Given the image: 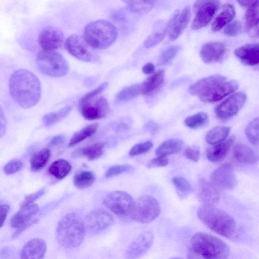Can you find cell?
Listing matches in <instances>:
<instances>
[{
  "mask_svg": "<svg viewBox=\"0 0 259 259\" xmlns=\"http://www.w3.org/2000/svg\"><path fill=\"white\" fill-rule=\"evenodd\" d=\"M22 167L23 163L20 160H12L4 166V171L7 175H12L21 170Z\"/></svg>",
  "mask_w": 259,
  "mask_h": 259,
  "instance_id": "cell-46",
  "label": "cell"
},
{
  "mask_svg": "<svg viewBox=\"0 0 259 259\" xmlns=\"http://www.w3.org/2000/svg\"><path fill=\"white\" fill-rule=\"evenodd\" d=\"M71 169V166L67 160L59 159L50 165L48 171L55 178L61 180L68 175Z\"/></svg>",
  "mask_w": 259,
  "mask_h": 259,
  "instance_id": "cell-31",
  "label": "cell"
},
{
  "mask_svg": "<svg viewBox=\"0 0 259 259\" xmlns=\"http://www.w3.org/2000/svg\"><path fill=\"white\" fill-rule=\"evenodd\" d=\"M245 133L250 143L259 146V117L250 121L246 127Z\"/></svg>",
  "mask_w": 259,
  "mask_h": 259,
  "instance_id": "cell-39",
  "label": "cell"
},
{
  "mask_svg": "<svg viewBox=\"0 0 259 259\" xmlns=\"http://www.w3.org/2000/svg\"><path fill=\"white\" fill-rule=\"evenodd\" d=\"M47 244L41 238L29 240L23 246L20 252L21 259H43L47 251Z\"/></svg>",
  "mask_w": 259,
  "mask_h": 259,
  "instance_id": "cell-21",
  "label": "cell"
},
{
  "mask_svg": "<svg viewBox=\"0 0 259 259\" xmlns=\"http://www.w3.org/2000/svg\"><path fill=\"white\" fill-rule=\"evenodd\" d=\"M66 50L73 57L84 62H95L98 56L85 42L83 37L76 34L69 36L65 41Z\"/></svg>",
  "mask_w": 259,
  "mask_h": 259,
  "instance_id": "cell-11",
  "label": "cell"
},
{
  "mask_svg": "<svg viewBox=\"0 0 259 259\" xmlns=\"http://www.w3.org/2000/svg\"><path fill=\"white\" fill-rule=\"evenodd\" d=\"M190 247L194 254L203 259H227L230 252L229 246L224 241L202 232L194 234Z\"/></svg>",
  "mask_w": 259,
  "mask_h": 259,
  "instance_id": "cell-5",
  "label": "cell"
},
{
  "mask_svg": "<svg viewBox=\"0 0 259 259\" xmlns=\"http://www.w3.org/2000/svg\"><path fill=\"white\" fill-rule=\"evenodd\" d=\"M178 196L180 199H184L192 191V187L190 183L182 177H175L172 179Z\"/></svg>",
  "mask_w": 259,
  "mask_h": 259,
  "instance_id": "cell-38",
  "label": "cell"
},
{
  "mask_svg": "<svg viewBox=\"0 0 259 259\" xmlns=\"http://www.w3.org/2000/svg\"><path fill=\"white\" fill-rule=\"evenodd\" d=\"M197 196L202 205L215 206L220 200L218 189L204 179L198 181Z\"/></svg>",
  "mask_w": 259,
  "mask_h": 259,
  "instance_id": "cell-19",
  "label": "cell"
},
{
  "mask_svg": "<svg viewBox=\"0 0 259 259\" xmlns=\"http://www.w3.org/2000/svg\"><path fill=\"white\" fill-rule=\"evenodd\" d=\"M142 94L141 83L128 86L121 90L117 95V99L120 101H127Z\"/></svg>",
  "mask_w": 259,
  "mask_h": 259,
  "instance_id": "cell-41",
  "label": "cell"
},
{
  "mask_svg": "<svg viewBox=\"0 0 259 259\" xmlns=\"http://www.w3.org/2000/svg\"><path fill=\"white\" fill-rule=\"evenodd\" d=\"M127 6L133 11L139 14H145L150 11L155 4L153 1H130Z\"/></svg>",
  "mask_w": 259,
  "mask_h": 259,
  "instance_id": "cell-42",
  "label": "cell"
},
{
  "mask_svg": "<svg viewBox=\"0 0 259 259\" xmlns=\"http://www.w3.org/2000/svg\"><path fill=\"white\" fill-rule=\"evenodd\" d=\"M39 210L37 204L22 203L19 209L12 217L10 220L11 227L16 229L26 230L37 222L34 217Z\"/></svg>",
  "mask_w": 259,
  "mask_h": 259,
  "instance_id": "cell-14",
  "label": "cell"
},
{
  "mask_svg": "<svg viewBox=\"0 0 259 259\" xmlns=\"http://www.w3.org/2000/svg\"><path fill=\"white\" fill-rule=\"evenodd\" d=\"M234 139L233 137L208 148L206 152L207 159L212 162H217L224 159L232 147Z\"/></svg>",
  "mask_w": 259,
  "mask_h": 259,
  "instance_id": "cell-24",
  "label": "cell"
},
{
  "mask_svg": "<svg viewBox=\"0 0 259 259\" xmlns=\"http://www.w3.org/2000/svg\"><path fill=\"white\" fill-rule=\"evenodd\" d=\"M238 4H239L240 5H241L243 7H247L249 6L252 1H237Z\"/></svg>",
  "mask_w": 259,
  "mask_h": 259,
  "instance_id": "cell-56",
  "label": "cell"
},
{
  "mask_svg": "<svg viewBox=\"0 0 259 259\" xmlns=\"http://www.w3.org/2000/svg\"><path fill=\"white\" fill-rule=\"evenodd\" d=\"M197 214L201 222L214 233L227 238L234 237L237 225L234 219L225 211L214 206L201 205Z\"/></svg>",
  "mask_w": 259,
  "mask_h": 259,
  "instance_id": "cell-4",
  "label": "cell"
},
{
  "mask_svg": "<svg viewBox=\"0 0 259 259\" xmlns=\"http://www.w3.org/2000/svg\"><path fill=\"white\" fill-rule=\"evenodd\" d=\"M98 123L91 124L76 132L70 139L68 146H74L93 135L98 130Z\"/></svg>",
  "mask_w": 259,
  "mask_h": 259,
  "instance_id": "cell-35",
  "label": "cell"
},
{
  "mask_svg": "<svg viewBox=\"0 0 259 259\" xmlns=\"http://www.w3.org/2000/svg\"><path fill=\"white\" fill-rule=\"evenodd\" d=\"M65 138L64 135H59L54 137L49 143L50 146H56L64 143Z\"/></svg>",
  "mask_w": 259,
  "mask_h": 259,
  "instance_id": "cell-52",
  "label": "cell"
},
{
  "mask_svg": "<svg viewBox=\"0 0 259 259\" xmlns=\"http://www.w3.org/2000/svg\"><path fill=\"white\" fill-rule=\"evenodd\" d=\"M235 9L231 4H225L221 12L216 17L211 25V30L214 32L220 31L227 26L235 16Z\"/></svg>",
  "mask_w": 259,
  "mask_h": 259,
  "instance_id": "cell-26",
  "label": "cell"
},
{
  "mask_svg": "<svg viewBox=\"0 0 259 259\" xmlns=\"http://www.w3.org/2000/svg\"><path fill=\"white\" fill-rule=\"evenodd\" d=\"M79 110L87 120H93L105 117L109 110L107 100L104 96L84 95L79 101Z\"/></svg>",
  "mask_w": 259,
  "mask_h": 259,
  "instance_id": "cell-8",
  "label": "cell"
},
{
  "mask_svg": "<svg viewBox=\"0 0 259 259\" xmlns=\"http://www.w3.org/2000/svg\"><path fill=\"white\" fill-rule=\"evenodd\" d=\"M169 259H183V258H180V257H174L170 258ZM189 259H194V258H189Z\"/></svg>",
  "mask_w": 259,
  "mask_h": 259,
  "instance_id": "cell-57",
  "label": "cell"
},
{
  "mask_svg": "<svg viewBox=\"0 0 259 259\" xmlns=\"http://www.w3.org/2000/svg\"><path fill=\"white\" fill-rule=\"evenodd\" d=\"M114 218L108 211L95 209L86 216L84 223L87 230L93 234L98 233L111 225Z\"/></svg>",
  "mask_w": 259,
  "mask_h": 259,
  "instance_id": "cell-15",
  "label": "cell"
},
{
  "mask_svg": "<svg viewBox=\"0 0 259 259\" xmlns=\"http://www.w3.org/2000/svg\"><path fill=\"white\" fill-rule=\"evenodd\" d=\"M208 120V115L201 112L187 117L185 120V124L190 128L196 129L205 126Z\"/></svg>",
  "mask_w": 259,
  "mask_h": 259,
  "instance_id": "cell-40",
  "label": "cell"
},
{
  "mask_svg": "<svg viewBox=\"0 0 259 259\" xmlns=\"http://www.w3.org/2000/svg\"><path fill=\"white\" fill-rule=\"evenodd\" d=\"M244 93H236L218 105L214 109L217 117L227 120L235 116L243 107L246 101Z\"/></svg>",
  "mask_w": 259,
  "mask_h": 259,
  "instance_id": "cell-13",
  "label": "cell"
},
{
  "mask_svg": "<svg viewBox=\"0 0 259 259\" xmlns=\"http://www.w3.org/2000/svg\"><path fill=\"white\" fill-rule=\"evenodd\" d=\"M154 236L151 231H145L133 241L125 250L126 259H136L145 254L152 245Z\"/></svg>",
  "mask_w": 259,
  "mask_h": 259,
  "instance_id": "cell-17",
  "label": "cell"
},
{
  "mask_svg": "<svg viewBox=\"0 0 259 259\" xmlns=\"http://www.w3.org/2000/svg\"><path fill=\"white\" fill-rule=\"evenodd\" d=\"M135 200L128 193L115 191L107 195L103 200L104 205L114 214L122 216H130Z\"/></svg>",
  "mask_w": 259,
  "mask_h": 259,
  "instance_id": "cell-10",
  "label": "cell"
},
{
  "mask_svg": "<svg viewBox=\"0 0 259 259\" xmlns=\"http://www.w3.org/2000/svg\"><path fill=\"white\" fill-rule=\"evenodd\" d=\"M10 206L6 203H1L0 205V227L2 228L7 219Z\"/></svg>",
  "mask_w": 259,
  "mask_h": 259,
  "instance_id": "cell-51",
  "label": "cell"
},
{
  "mask_svg": "<svg viewBox=\"0 0 259 259\" xmlns=\"http://www.w3.org/2000/svg\"><path fill=\"white\" fill-rule=\"evenodd\" d=\"M241 29V23L238 21H235L226 26L224 33L229 37L236 36L240 33Z\"/></svg>",
  "mask_w": 259,
  "mask_h": 259,
  "instance_id": "cell-47",
  "label": "cell"
},
{
  "mask_svg": "<svg viewBox=\"0 0 259 259\" xmlns=\"http://www.w3.org/2000/svg\"><path fill=\"white\" fill-rule=\"evenodd\" d=\"M45 192L44 188H41L31 194L26 196L22 203H34V201L37 200L38 198L41 197Z\"/></svg>",
  "mask_w": 259,
  "mask_h": 259,
  "instance_id": "cell-50",
  "label": "cell"
},
{
  "mask_svg": "<svg viewBox=\"0 0 259 259\" xmlns=\"http://www.w3.org/2000/svg\"><path fill=\"white\" fill-rule=\"evenodd\" d=\"M210 180L217 189L223 190H231L237 183L233 167L229 163H224L215 169L212 172Z\"/></svg>",
  "mask_w": 259,
  "mask_h": 259,
  "instance_id": "cell-16",
  "label": "cell"
},
{
  "mask_svg": "<svg viewBox=\"0 0 259 259\" xmlns=\"http://www.w3.org/2000/svg\"><path fill=\"white\" fill-rule=\"evenodd\" d=\"M184 155L187 159L197 162L199 158L200 152L196 148L188 147L184 152Z\"/></svg>",
  "mask_w": 259,
  "mask_h": 259,
  "instance_id": "cell-49",
  "label": "cell"
},
{
  "mask_svg": "<svg viewBox=\"0 0 259 259\" xmlns=\"http://www.w3.org/2000/svg\"><path fill=\"white\" fill-rule=\"evenodd\" d=\"M50 156V151L47 148L34 153L30 159V167L32 170L37 171L45 167Z\"/></svg>",
  "mask_w": 259,
  "mask_h": 259,
  "instance_id": "cell-33",
  "label": "cell"
},
{
  "mask_svg": "<svg viewBox=\"0 0 259 259\" xmlns=\"http://www.w3.org/2000/svg\"><path fill=\"white\" fill-rule=\"evenodd\" d=\"M259 20V1H252L249 6L245 15V29L250 31Z\"/></svg>",
  "mask_w": 259,
  "mask_h": 259,
  "instance_id": "cell-34",
  "label": "cell"
},
{
  "mask_svg": "<svg viewBox=\"0 0 259 259\" xmlns=\"http://www.w3.org/2000/svg\"><path fill=\"white\" fill-rule=\"evenodd\" d=\"M181 47L178 45L172 46L166 49L160 55L158 64L165 65L171 62L179 52Z\"/></svg>",
  "mask_w": 259,
  "mask_h": 259,
  "instance_id": "cell-43",
  "label": "cell"
},
{
  "mask_svg": "<svg viewBox=\"0 0 259 259\" xmlns=\"http://www.w3.org/2000/svg\"><path fill=\"white\" fill-rule=\"evenodd\" d=\"M132 166L129 164L115 165L109 167L105 173L106 178H111L132 169Z\"/></svg>",
  "mask_w": 259,
  "mask_h": 259,
  "instance_id": "cell-45",
  "label": "cell"
},
{
  "mask_svg": "<svg viewBox=\"0 0 259 259\" xmlns=\"http://www.w3.org/2000/svg\"><path fill=\"white\" fill-rule=\"evenodd\" d=\"M164 79V71L159 69L141 83L142 94L150 96L155 93L162 86Z\"/></svg>",
  "mask_w": 259,
  "mask_h": 259,
  "instance_id": "cell-25",
  "label": "cell"
},
{
  "mask_svg": "<svg viewBox=\"0 0 259 259\" xmlns=\"http://www.w3.org/2000/svg\"><path fill=\"white\" fill-rule=\"evenodd\" d=\"M71 109V106L68 105L57 111L46 114L42 117V122L46 126L50 127L65 117Z\"/></svg>",
  "mask_w": 259,
  "mask_h": 259,
  "instance_id": "cell-36",
  "label": "cell"
},
{
  "mask_svg": "<svg viewBox=\"0 0 259 259\" xmlns=\"http://www.w3.org/2000/svg\"><path fill=\"white\" fill-rule=\"evenodd\" d=\"M250 31L252 36L259 37V20L256 23Z\"/></svg>",
  "mask_w": 259,
  "mask_h": 259,
  "instance_id": "cell-55",
  "label": "cell"
},
{
  "mask_svg": "<svg viewBox=\"0 0 259 259\" xmlns=\"http://www.w3.org/2000/svg\"><path fill=\"white\" fill-rule=\"evenodd\" d=\"M228 126L219 125L210 130L206 135L205 139L207 143L215 145L223 142L230 133Z\"/></svg>",
  "mask_w": 259,
  "mask_h": 259,
  "instance_id": "cell-30",
  "label": "cell"
},
{
  "mask_svg": "<svg viewBox=\"0 0 259 259\" xmlns=\"http://www.w3.org/2000/svg\"><path fill=\"white\" fill-rule=\"evenodd\" d=\"M234 158L239 163L253 164L258 160V157L255 151L249 146L244 144H237L233 148Z\"/></svg>",
  "mask_w": 259,
  "mask_h": 259,
  "instance_id": "cell-27",
  "label": "cell"
},
{
  "mask_svg": "<svg viewBox=\"0 0 259 259\" xmlns=\"http://www.w3.org/2000/svg\"><path fill=\"white\" fill-rule=\"evenodd\" d=\"M174 14L161 31L153 32L146 38L144 42V45L145 48H153L162 41L167 32H168L170 27L175 18V14Z\"/></svg>",
  "mask_w": 259,
  "mask_h": 259,
  "instance_id": "cell-32",
  "label": "cell"
},
{
  "mask_svg": "<svg viewBox=\"0 0 259 259\" xmlns=\"http://www.w3.org/2000/svg\"><path fill=\"white\" fill-rule=\"evenodd\" d=\"M160 206L153 196L144 195L135 202L130 215L134 221L141 224H147L155 220L160 213Z\"/></svg>",
  "mask_w": 259,
  "mask_h": 259,
  "instance_id": "cell-9",
  "label": "cell"
},
{
  "mask_svg": "<svg viewBox=\"0 0 259 259\" xmlns=\"http://www.w3.org/2000/svg\"><path fill=\"white\" fill-rule=\"evenodd\" d=\"M234 54L241 62L253 66L259 64V43L246 44L237 48Z\"/></svg>",
  "mask_w": 259,
  "mask_h": 259,
  "instance_id": "cell-23",
  "label": "cell"
},
{
  "mask_svg": "<svg viewBox=\"0 0 259 259\" xmlns=\"http://www.w3.org/2000/svg\"><path fill=\"white\" fill-rule=\"evenodd\" d=\"M191 18V9L190 6H186L181 12L176 11L175 17L168 31V37L170 40L177 39L183 32Z\"/></svg>",
  "mask_w": 259,
  "mask_h": 259,
  "instance_id": "cell-22",
  "label": "cell"
},
{
  "mask_svg": "<svg viewBox=\"0 0 259 259\" xmlns=\"http://www.w3.org/2000/svg\"><path fill=\"white\" fill-rule=\"evenodd\" d=\"M235 80L227 81V78L220 74L203 78L193 83L189 89V93L197 96L204 103H212L221 100L238 89Z\"/></svg>",
  "mask_w": 259,
  "mask_h": 259,
  "instance_id": "cell-2",
  "label": "cell"
},
{
  "mask_svg": "<svg viewBox=\"0 0 259 259\" xmlns=\"http://www.w3.org/2000/svg\"><path fill=\"white\" fill-rule=\"evenodd\" d=\"M220 2L218 1H197L193 5L194 17L191 27L194 30L207 25L217 11Z\"/></svg>",
  "mask_w": 259,
  "mask_h": 259,
  "instance_id": "cell-12",
  "label": "cell"
},
{
  "mask_svg": "<svg viewBox=\"0 0 259 259\" xmlns=\"http://www.w3.org/2000/svg\"><path fill=\"white\" fill-rule=\"evenodd\" d=\"M226 52V48L224 43L220 41H211L203 45L200 54L204 62L211 63L222 61Z\"/></svg>",
  "mask_w": 259,
  "mask_h": 259,
  "instance_id": "cell-20",
  "label": "cell"
},
{
  "mask_svg": "<svg viewBox=\"0 0 259 259\" xmlns=\"http://www.w3.org/2000/svg\"><path fill=\"white\" fill-rule=\"evenodd\" d=\"M168 163V158L167 156H158L150 160L147 163V167L153 168L163 167Z\"/></svg>",
  "mask_w": 259,
  "mask_h": 259,
  "instance_id": "cell-48",
  "label": "cell"
},
{
  "mask_svg": "<svg viewBox=\"0 0 259 259\" xmlns=\"http://www.w3.org/2000/svg\"><path fill=\"white\" fill-rule=\"evenodd\" d=\"M64 40L62 30L55 26H48L39 33L38 42L44 51H54L60 48Z\"/></svg>",
  "mask_w": 259,
  "mask_h": 259,
  "instance_id": "cell-18",
  "label": "cell"
},
{
  "mask_svg": "<svg viewBox=\"0 0 259 259\" xmlns=\"http://www.w3.org/2000/svg\"><path fill=\"white\" fill-rule=\"evenodd\" d=\"M118 36L115 26L110 22L98 20L89 23L84 27L83 38L94 50H102L109 47Z\"/></svg>",
  "mask_w": 259,
  "mask_h": 259,
  "instance_id": "cell-6",
  "label": "cell"
},
{
  "mask_svg": "<svg viewBox=\"0 0 259 259\" xmlns=\"http://www.w3.org/2000/svg\"><path fill=\"white\" fill-rule=\"evenodd\" d=\"M36 64L42 74L54 77L65 75L69 67L64 56L55 51H41L36 57Z\"/></svg>",
  "mask_w": 259,
  "mask_h": 259,
  "instance_id": "cell-7",
  "label": "cell"
},
{
  "mask_svg": "<svg viewBox=\"0 0 259 259\" xmlns=\"http://www.w3.org/2000/svg\"><path fill=\"white\" fill-rule=\"evenodd\" d=\"M183 142L178 139H169L163 142L157 148L155 153L158 156H167L180 151Z\"/></svg>",
  "mask_w": 259,
  "mask_h": 259,
  "instance_id": "cell-29",
  "label": "cell"
},
{
  "mask_svg": "<svg viewBox=\"0 0 259 259\" xmlns=\"http://www.w3.org/2000/svg\"><path fill=\"white\" fill-rule=\"evenodd\" d=\"M155 69V65L153 63H148L143 66L142 71L146 74H153L154 72Z\"/></svg>",
  "mask_w": 259,
  "mask_h": 259,
  "instance_id": "cell-54",
  "label": "cell"
},
{
  "mask_svg": "<svg viewBox=\"0 0 259 259\" xmlns=\"http://www.w3.org/2000/svg\"><path fill=\"white\" fill-rule=\"evenodd\" d=\"M96 177L91 171H81L74 176L73 183L79 189H84L91 186L95 182Z\"/></svg>",
  "mask_w": 259,
  "mask_h": 259,
  "instance_id": "cell-37",
  "label": "cell"
},
{
  "mask_svg": "<svg viewBox=\"0 0 259 259\" xmlns=\"http://www.w3.org/2000/svg\"><path fill=\"white\" fill-rule=\"evenodd\" d=\"M152 147L153 143L149 141L136 144L130 150L129 155L134 156L145 153L149 151Z\"/></svg>",
  "mask_w": 259,
  "mask_h": 259,
  "instance_id": "cell-44",
  "label": "cell"
},
{
  "mask_svg": "<svg viewBox=\"0 0 259 259\" xmlns=\"http://www.w3.org/2000/svg\"><path fill=\"white\" fill-rule=\"evenodd\" d=\"M84 221L76 213L69 212L58 223L56 236L59 244L65 248H74L82 242L85 233Z\"/></svg>",
  "mask_w": 259,
  "mask_h": 259,
  "instance_id": "cell-3",
  "label": "cell"
},
{
  "mask_svg": "<svg viewBox=\"0 0 259 259\" xmlns=\"http://www.w3.org/2000/svg\"><path fill=\"white\" fill-rule=\"evenodd\" d=\"M104 144L97 142L84 148L77 149L74 153V156H82L89 160H94L101 156L104 152Z\"/></svg>",
  "mask_w": 259,
  "mask_h": 259,
  "instance_id": "cell-28",
  "label": "cell"
},
{
  "mask_svg": "<svg viewBox=\"0 0 259 259\" xmlns=\"http://www.w3.org/2000/svg\"><path fill=\"white\" fill-rule=\"evenodd\" d=\"M6 120L5 117V115L1 108L0 110V135L2 137L5 134L6 130Z\"/></svg>",
  "mask_w": 259,
  "mask_h": 259,
  "instance_id": "cell-53",
  "label": "cell"
},
{
  "mask_svg": "<svg viewBox=\"0 0 259 259\" xmlns=\"http://www.w3.org/2000/svg\"><path fill=\"white\" fill-rule=\"evenodd\" d=\"M9 92L14 101L23 108H29L39 102L41 83L32 72L20 69L13 72L9 82Z\"/></svg>",
  "mask_w": 259,
  "mask_h": 259,
  "instance_id": "cell-1",
  "label": "cell"
}]
</instances>
